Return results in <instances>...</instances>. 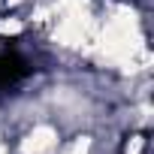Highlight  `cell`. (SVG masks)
Returning <instances> with one entry per match:
<instances>
[{"label":"cell","mask_w":154,"mask_h":154,"mask_svg":"<svg viewBox=\"0 0 154 154\" xmlns=\"http://www.w3.org/2000/svg\"><path fill=\"white\" fill-rule=\"evenodd\" d=\"M54 130L51 127H36L27 139H24V145H21V151L24 154H45V151H51L54 148Z\"/></svg>","instance_id":"obj_1"},{"label":"cell","mask_w":154,"mask_h":154,"mask_svg":"<svg viewBox=\"0 0 154 154\" xmlns=\"http://www.w3.org/2000/svg\"><path fill=\"white\" fill-rule=\"evenodd\" d=\"M21 21H0V33H18Z\"/></svg>","instance_id":"obj_3"},{"label":"cell","mask_w":154,"mask_h":154,"mask_svg":"<svg viewBox=\"0 0 154 154\" xmlns=\"http://www.w3.org/2000/svg\"><path fill=\"white\" fill-rule=\"evenodd\" d=\"M9 3H21V0H9Z\"/></svg>","instance_id":"obj_4"},{"label":"cell","mask_w":154,"mask_h":154,"mask_svg":"<svg viewBox=\"0 0 154 154\" xmlns=\"http://www.w3.org/2000/svg\"><path fill=\"white\" fill-rule=\"evenodd\" d=\"M88 148H91V139H85V136H82V139H75V145H72V151H69V154H88Z\"/></svg>","instance_id":"obj_2"}]
</instances>
